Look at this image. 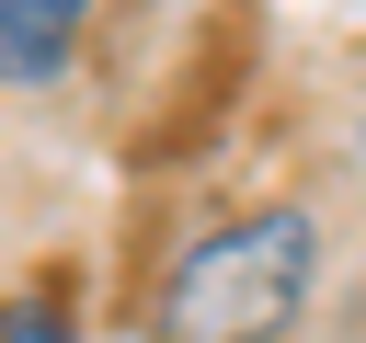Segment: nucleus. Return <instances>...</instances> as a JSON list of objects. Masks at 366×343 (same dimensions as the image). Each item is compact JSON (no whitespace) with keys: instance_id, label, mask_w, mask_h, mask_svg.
I'll return each instance as SVG.
<instances>
[{"instance_id":"1","label":"nucleus","mask_w":366,"mask_h":343,"mask_svg":"<svg viewBox=\"0 0 366 343\" xmlns=\"http://www.w3.org/2000/svg\"><path fill=\"white\" fill-rule=\"evenodd\" d=\"M320 274V229L309 206H240L206 240H183V263L149 297V343H286Z\"/></svg>"},{"instance_id":"2","label":"nucleus","mask_w":366,"mask_h":343,"mask_svg":"<svg viewBox=\"0 0 366 343\" xmlns=\"http://www.w3.org/2000/svg\"><path fill=\"white\" fill-rule=\"evenodd\" d=\"M252 57H263V11H252V0H206L194 34H183V57H172V91H160L149 126H137V160H149V172L206 160V149L229 137L240 91H252Z\"/></svg>"},{"instance_id":"3","label":"nucleus","mask_w":366,"mask_h":343,"mask_svg":"<svg viewBox=\"0 0 366 343\" xmlns=\"http://www.w3.org/2000/svg\"><path fill=\"white\" fill-rule=\"evenodd\" d=\"M80 23H92V0H0V80L11 91L57 80L69 46H80Z\"/></svg>"},{"instance_id":"4","label":"nucleus","mask_w":366,"mask_h":343,"mask_svg":"<svg viewBox=\"0 0 366 343\" xmlns=\"http://www.w3.org/2000/svg\"><path fill=\"white\" fill-rule=\"evenodd\" d=\"M0 343H80V297H69V274L11 286V297H0Z\"/></svg>"},{"instance_id":"5","label":"nucleus","mask_w":366,"mask_h":343,"mask_svg":"<svg viewBox=\"0 0 366 343\" xmlns=\"http://www.w3.org/2000/svg\"><path fill=\"white\" fill-rule=\"evenodd\" d=\"M355 149H366V114H355Z\"/></svg>"}]
</instances>
